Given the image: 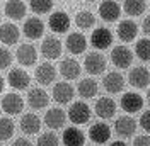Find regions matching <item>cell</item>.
Here are the masks:
<instances>
[{"instance_id":"obj_1","label":"cell","mask_w":150,"mask_h":146,"mask_svg":"<svg viewBox=\"0 0 150 146\" xmlns=\"http://www.w3.org/2000/svg\"><path fill=\"white\" fill-rule=\"evenodd\" d=\"M68 117H70V121H72L74 124H77V126L85 124V122H89V119H91V109H89V105L82 100L74 102V104L70 105V110H68Z\"/></svg>"},{"instance_id":"obj_2","label":"cell","mask_w":150,"mask_h":146,"mask_svg":"<svg viewBox=\"0 0 150 146\" xmlns=\"http://www.w3.org/2000/svg\"><path fill=\"white\" fill-rule=\"evenodd\" d=\"M111 61L118 68H128L133 63V53H131L130 48H126L123 44L116 46V48H112V51H111Z\"/></svg>"},{"instance_id":"obj_3","label":"cell","mask_w":150,"mask_h":146,"mask_svg":"<svg viewBox=\"0 0 150 146\" xmlns=\"http://www.w3.org/2000/svg\"><path fill=\"white\" fill-rule=\"evenodd\" d=\"M24 109V100L17 93H5L2 99V110L9 116H17Z\"/></svg>"},{"instance_id":"obj_4","label":"cell","mask_w":150,"mask_h":146,"mask_svg":"<svg viewBox=\"0 0 150 146\" xmlns=\"http://www.w3.org/2000/svg\"><path fill=\"white\" fill-rule=\"evenodd\" d=\"M112 43V32L108 27H97L91 34V44L96 49H108Z\"/></svg>"},{"instance_id":"obj_5","label":"cell","mask_w":150,"mask_h":146,"mask_svg":"<svg viewBox=\"0 0 150 146\" xmlns=\"http://www.w3.org/2000/svg\"><path fill=\"white\" fill-rule=\"evenodd\" d=\"M7 82L12 88L16 90H26L29 87V82H31V77H29L28 72L21 70V68H12L7 75Z\"/></svg>"},{"instance_id":"obj_6","label":"cell","mask_w":150,"mask_h":146,"mask_svg":"<svg viewBox=\"0 0 150 146\" xmlns=\"http://www.w3.org/2000/svg\"><path fill=\"white\" fill-rule=\"evenodd\" d=\"M48 26L50 29L56 32V34H63L68 31L70 27V17L67 15L65 12H62V10H58V12H53L50 19H48Z\"/></svg>"},{"instance_id":"obj_7","label":"cell","mask_w":150,"mask_h":146,"mask_svg":"<svg viewBox=\"0 0 150 146\" xmlns=\"http://www.w3.org/2000/svg\"><path fill=\"white\" fill-rule=\"evenodd\" d=\"M114 131H116V134L121 138H130L135 134V131H137V121L130 116H121V117L116 119V122H114Z\"/></svg>"},{"instance_id":"obj_8","label":"cell","mask_w":150,"mask_h":146,"mask_svg":"<svg viewBox=\"0 0 150 146\" xmlns=\"http://www.w3.org/2000/svg\"><path fill=\"white\" fill-rule=\"evenodd\" d=\"M22 32L28 39H39L45 32V22L39 17H29L22 26Z\"/></svg>"},{"instance_id":"obj_9","label":"cell","mask_w":150,"mask_h":146,"mask_svg":"<svg viewBox=\"0 0 150 146\" xmlns=\"http://www.w3.org/2000/svg\"><path fill=\"white\" fill-rule=\"evenodd\" d=\"M34 78H36V82L39 83V85H43V87L53 83L55 78H56L55 66H53L51 63H41L36 68V72H34Z\"/></svg>"},{"instance_id":"obj_10","label":"cell","mask_w":150,"mask_h":146,"mask_svg":"<svg viewBox=\"0 0 150 146\" xmlns=\"http://www.w3.org/2000/svg\"><path fill=\"white\" fill-rule=\"evenodd\" d=\"M99 15L106 22H114L121 15V7L114 2V0H104L99 5Z\"/></svg>"},{"instance_id":"obj_11","label":"cell","mask_w":150,"mask_h":146,"mask_svg":"<svg viewBox=\"0 0 150 146\" xmlns=\"http://www.w3.org/2000/svg\"><path fill=\"white\" fill-rule=\"evenodd\" d=\"M103 85L106 92L120 93V92H123V87H125V77L120 72H109L106 73V77L103 78Z\"/></svg>"},{"instance_id":"obj_12","label":"cell","mask_w":150,"mask_h":146,"mask_svg":"<svg viewBox=\"0 0 150 146\" xmlns=\"http://www.w3.org/2000/svg\"><path fill=\"white\" fill-rule=\"evenodd\" d=\"M85 72L91 73V75H101L106 70V58L99 53H91V55L85 56Z\"/></svg>"},{"instance_id":"obj_13","label":"cell","mask_w":150,"mask_h":146,"mask_svg":"<svg viewBox=\"0 0 150 146\" xmlns=\"http://www.w3.org/2000/svg\"><path fill=\"white\" fill-rule=\"evenodd\" d=\"M128 82L135 88H145L150 83V72L147 68H143V66H137V68H133L130 72Z\"/></svg>"},{"instance_id":"obj_14","label":"cell","mask_w":150,"mask_h":146,"mask_svg":"<svg viewBox=\"0 0 150 146\" xmlns=\"http://www.w3.org/2000/svg\"><path fill=\"white\" fill-rule=\"evenodd\" d=\"M94 110L101 119H111L116 114V102L112 100L111 97H101V99L96 100Z\"/></svg>"},{"instance_id":"obj_15","label":"cell","mask_w":150,"mask_h":146,"mask_svg":"<svg viewBox=\"0 0 150 146\" xmlns=\"http://www.w3.org/2000/svg\"><path fill=\"white\" fill-rule=\"evenodd\" d=\"M80 72H82L80 63L75 58H70L68 56V58H65L60 63V73H62V77L65 80H75V78H79L80 77Z\"/></svg>"},{"instance_id":"obj_16","label":"cell","mask_w":150,"mask_h":146,"mask_svg":"<svg viewBox=\"0 0 150 146\" xmlns=\"http://www.w3.org/2000/svg\"><path fill=\"white\" fill-rule=\"evenodd\" d=\"M89 138H91V141L97 143V145H104L111 138V129L104 122H96L89 129Z\"/></svg>"},{"instance_id":"obj_17","label":"cell","mask_w":150,"mask_h":146,"mask_svg":"<svg viewBox=\"0 0 150 146\" xmlns=\"http://www.w3.org/2000/svg\"><path fill=\"white\" fill-rule=\"evenodd\" d=\"M16 56H17V61L22 65V66H33V65L36 63V60H38L36 48H34L33 44H29V43L19 46Z\"/></svg>"},{"instance_id":"obj_18","label":"cell","mask_w":150,"mask_h":146,"mask_svg":"<svg viewBox=\"0 0 150 146\" xmlns=\"http://www.w3.org/2000/svg\"><path fill=\"white\" fill-rule=\"evenodd\" d=\"M62 49H63L62 43L53 36L45 37V41L41 43V53H43V56H46L48 60H56L62 55Z\"/></svg>"},{"instance_id":"obj_19","label":"cell","mask_w":150,"mask_h":146,"mask_svg":"<svg viewBox=\"0 0 150 146\" xmlns=\"http://www.w3.org/2000/svg\"><path fill=\"white\" fill-rule=\"evenodd\" d=\"M120 104H121V107L125 112L135 114V112H138L143 107V99H142V95L135 93V92H126L121 97V102Z\"/></svg>"},{"instance_id":"obj_20","label":"cell","mask_w":150,"mask_h":146,"mask_svg":"<svg viewBox=\"0 0 150 146\" xmlns=\"http://www.w3.org/2000/svg\"><path fill=\"white\" fill-rule=\"evenodd\" d=\"M74 95H75L74 87L67 82H58L53 87V99L58 104H68L74 99Z\"/></svg>"},{"instance_id":"obj_21","label":"cell","mask_w":150,"mask_h":146,"mask_svg":"<svg viewBox=\"0 0 150 146\" xmlns=\"http://www.w3.org/2000/svg\"><path fill=\"white\" fill-rule=\"evenodd\" d=\"M67 49H68V53H72V55H80V53H84L85 48H87V39L82 32H70L68 37H67Z\"/></svg>"},{"instance_id":"obj_22","label":"cell","mask_w":150,"mask_h":146,"mask_svg":"<svg viewBox=\"0 0 150 146\" xmlns=\"http://www.w3.org/2000/svg\"><path fill=\"white\" fill-rule=\"evenodd\" d=\"M116 34H118V37H120L121 41L130 43V41H133V39L137 37V34H138V26H137L133 20H130V19L121 20V22L118 24Z\"/></svg>"},{"instance_id":"obj_23","label":"cell","mask_w":150,"mask_h":146,"mask_svg":"<svg viewBox=\"0 0 150 146\" xmlns=\"http://www.w3.org/2000/svg\"><path fill=\"white\" fill-rule=\"evenodd\" d=\"M28 104L33 109H43L50 104V95L43 88H31L28 93Z\"/></svg>"},{"instance_id":"obj_24","label":"cell","mask_w":150,"mask_h":146,"mask_svg":"<svg viewBox=\"0 0 150 146\" xmlns=\"http://www.w3.org/2000/svg\"><path fill=\"white\" fill-rule=\"evenodd\" d=\"M41 129V119L38 117L36 114L29 112V114H24L22 119H21V131L24 134H38Z\"/></svg>"},{"instance_id":"obj_25","label":"cell","mask_w":150,"mask_h":146,"mask_svg":"<svg viewBox=\"0 0 150 146\" xmlns=\"http://www.w3.org/2000/svg\"><path fill=\"white\" fill-rule=\"evenodd\" d=\"M4 12H5V15L9 19L19 20V19H22L26 15L28 7H26V4H24L22 0H9V2L5 4V7H4Z\"/></svg>"},{"instance_id":"obj_26","label":"cell","mask_w":150,"mask_h":146,"mask_svg":"<svg viewBox=\"0 0 150 146\" xmlns=\"http://www.w3.org/2000/svg\"><path fill=\"white\" fill-rule=\"evenodd\" d=\"M63 145L65 146H84L85 143V134L77 128V126H70L63 131Z\"/></svg>"},{"instance_id":"obj_27","label":"cell","mask_w":150,"mask_h":146,"mask_svg":"<svg viewBox=\"0 0 150 146\" xmlns=\"http://www.w3.org/2000/svg\"><path fill=\"white\" fill-rule=\"evenodd\" d=\"M65 122H67V116L62 109H56L55 107V109H50L46 114H45V124H46L50 129L63 128Z\"/></svg>"},{"instance_id":"obj_28","label":"cell","mask_w":150,"mask_h":146,"mask_svg":"<svg viewBox=\"0 0 150 146\" xmlns=\"http://www.w3.org/2000/svg\"><path fill=\"white\" fill-rule=\"evenodd\" d=\"M97 90H99L97 82L92 80V78H84V80H80L79 85H77V92H79V95L82 99H92V97H96L97 95Z\"/></svg>"},{"instance_id":"obj_29","label":"cell","mask_w":150,"mask_h":146,"mask_svg":"<svg viewBox=\"0 0 150 146\" xmlns=\"http://www.w3.org/2000/svg\"><path fill=\"white\" fill-rule=\"evenodd\" d=\"M17 41H19V29L10 22H4L2 24V43L7 46H12Z\"/></svg>"},{"instance_id":"obj_30","label":"cell","mask_w":150,"mask_h":146,"mask_svg":"<svg viewBox=\"0 0 150 146\" xmlns=\"http://www.w3.org/2000/svg\"><path fill=\"white\" fill-rule=\"evenodd\" d=\"M75 24H77V27L79 29L87 31V29L94 27V24H96V17H94L92 12H89V10H80V12L75 15Z\"/></svg>"},{"instance_id":"obj_31","label":"cell","mask_w":150,"mask_h":146,"mask_svg":"<svg viewBox=\"0 0 150 146\" xmlns=\"http://www.w3.org/2000/svg\"><path fill=\"white\" fill-rule=\"evenodd\" d=\"M145 9H147L145 0H125V12L131 17L142 15L145 12Z\"/></svg>"},{"instance_id":"obj_32","label":"cell","mask_w":150,"mask_h":146,"mask_svg":"<svg viewBox=\"0 0 150 146\" xmlns=\"http://www.w3.org/2000/svg\"><path fill=\"white\" fill-rule=\"evenodd\" d=\"M135 53L142 61H150V39H138V43L135 44Z\"/></svg>"},{"instance_id":"obj_33","label":"cell","mask_w":150,"mask_h":146,"mask_svg":"<svg viewBox=\"0 0 150 146\" xmlns=\"http://www.w3.org/2000/svg\"><path fill=\"white\" fill-rule=\"evenodd\" d=\"M29 7L34 14H48L53 9V0H29Z\"/></svg>"},{"instance_id":"obj_34","label":"cell","mask_w":150,"mask_h":146,"mask_svg":"<svg viewBox=\"0 0 150 146\" xmlns=\"http://www.w3.org/2000/svg\"><path fill=\"white\" fill-rule=\"evenodd\" d=\"M0 131H2V141H7V139L12 138L14 131H16V126H14V122L9 117H2V121H0Z\"/></svg>"},{"instance_id":"obj_35","label":"cell","mask_w":150,"mask_h":146,"mask_svg":"<svg viewBox=\"0 0 150 146\" xmlns=\"http://www.w3.org/2000/svg\"><path fill=\"white\" fill-rule=\"evenodd\" d=\"M58 136L53 133H43L41 136H38V146H58Z\"/></svg>"},{"instance_id":"obj_36","label":"cell","mask_w":150,"mask_h":146,"mask_svg":"<svg viewBox=\"0 0 150 146\" xmlns=\"http://www.w3.org/2000/svg\"><path fill=\"white\" fill-rule=\"evenodd\" d=\"M12 63V53H10L9 49H2L0 51V66H2V70H7Z\"/></svg>"},{"instance_id":"obj_37","label":"cell","mask_w":150,"mask_h":146,"mask_svg":"<svg viewBox=\"0 0 150 146\" xmlns=\"http://www.w3.org/2000/svg\"><path fill=\"white\" fill-rule=\"evenodd\" d=\"M140 126L143 131H147V133H150V110H145L143 114H142L140 117Z\"/></svg>"},{"instance_id":"obj_38","label":"cell","mask_w":150,"mask_h":146,"mask_svg":"<svg viewBox=\"0 0 150 146\" xmlns=\"http://www.w3.org/2000/svg\"><path fill=\"white\" fill-rule=\"evenodd\" d=\"M133 146H150V136H137L133 139Z\"/></svg>"},{"instance_id":"obj_39","label":"cell","mask_w":150,"mask_h":146,"mask_svg":"<svg viewBox=\"0 0 150 146\" xmlns=\"http://www.w3.org/2000/svg\"><path fill=\"white\" fill-rule=\"evenodd\" d=\"M142 31L147 34V36H150V15H147V17L143 19V24H142Z\"/></svg>"},{"instance_id":"obj_40","label":"cell","mask_w":150,"mask_h":146,"mask_svg":"<svg viewBox=\"0 0 150 146\" xmlns=\"http://www.w3.org/2000/svg\"><path fill=\"white\" fill-rule=\"evenodd\" d=\"M12 146H33V143L29 139H26V138H19V139H16L12 143Z\"/></svg>"},{"instance_id":"obj_41","label":"cell","mask_w":150,"mask_h":146,"mask_svg":"<svg viewBox=\"0 0 150 146\" xmlns=\"http://www.w3.org/2000/svg\"><path fill=\"white\" fill-rule=\"evenodd\" d=\"M109 146H126V143H123V141H112Z\"/></svg>"},{"instance_id":"obj_42","label":"cell","mask_w":150,"mask_h":146,"mask_svg":"<svg viewBox=\"0 0 150 146\" xmlns=\"http://www.w3.org/2000/svg\"><path fill=\"white\" fill-rule=\"evenodd\" d=\"M147 100H149V104H150V88H149V92H147Z\"/></svg>"},{"instance_id":"obj_43","label":"cell","mask_w":150,"mask_h":146,"mask_svg":"<svg viewBox=\"0 0 150 146\" xmlns=\"http://www.w3.org/2000/svg\"><path fill=\"white\" fill-rule=\"evenodd\" d=\"M85 2H94V0H85Z\"/></svg>"}]
</instances>
